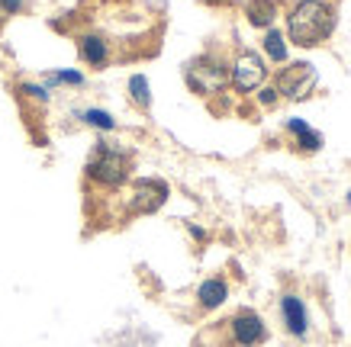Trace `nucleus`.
Returning <instances> with one entry per match:
<instances>
[{
  "label": "nucleus",
  "mask_w": 351,
  "mask_h": 347,
  "mask_svg": "<svg viewBox=\"0 0 351 347\" xmlns=\"http://www.w3.org/2000/svg\"><path fill=\"white\" fill-rule=\"evenodd\" d=\"M287 29L290 39L303 49H313V45H322L335 29V7L326 3V0H303L297 3L287 16Z\"/></svg>",
  "instance_id": "obj_1"
},
{
  "label": "nucleus",
  "mask_w": 351,
  "mask_h": 347,
  "mask_svg": "<svg viewBox=\"0 0 351 347\" xmlns=\"http://www.w3.org/2000/svg\"><path fill=\"white\" fill-rule=\"evenodd\" d=\"M84 170H87V177L94 180V183H100V187H110V190L123 187L129 180V174H132V155L123 151V148H110L100 142Z\"/></svg>",
  "instance_id": "obj_2"
},
{
  "label": "nucleus",
  "mask_w": 351,
  "mask_h": 347,
  "mask_svg": "<svg viewBox=\"0 0 351 347\" xmlns=\"http://www.w3.org/2000/svg\"><path fill=\"white\" fill-rule=\"evenodd\" d=\"M226 81H229V68L216 55H200L187 64V84H191L193 94L210 97L216 90H223Z\"/></svg>",
  "instance_id": "obj_3"
},
{
  "label": "nucleus",
  "mask_w": 351,
  "mask_h": 347,
  "mask_svg": "<svg viewBox=\"0 0 351 347\" xmlns=\"http://www.w3.org/2000/svg\"><path fill=\"white\" fill-rule=\"evenodd\" d=\"M274 87H277V94L290 97V100H303V97H309V90L316 87V68L309 62L287 64V68H280Z\"/></svg>",
  "instance_id": "obj_4"
},
{
  "label": "nucleus",
  "mask_w": 351,
  "mask_h": 347,
  "mask_svg": "<svg viewBox=\"0 0 351 347\" xmlns=\"http://www.w3.org/2000/svg\"><path fill=\"white\" fill-rule=\"evenodd\" d=\"M168 183L158 177H142L132 183V196H129V212H142V216H149V212L161 209L165 203H168Z\"/></svg>",
  "instance_id": "obj_5"
},
{
  "label": "nucleus",
  "mask_w": 351,
  "mask_h": 347,
  "mask_svg": "<svg viewBox=\"0 0 351 347\" xmlns=\"http://www.w3.org/2000/svg\"><path fill=\"white\" fill-rule=\"evenodd\" d=\"M265 62H261V55L255 52H239V58L232 62V68H229V81H232V87L239 90V94H252L255 87H261V81H265Z\"/></svg>",
  "instance_id": "obj_6"
},
{
  "label": "nucleus",
  "mask_w": 351,
  "mask_h": 347,
  "mask_svg": "<svg viewBox=\"0 0 351 347\" xmlns=\"http://www.w3.org/2000/svg\"><path fill=\"white\" fill-rule=\"evenodd\" d=\"M229 335H232V344L235 347H258L267 341V328H265V318L252 312V309H242L229 318Z\"/></svg>",
  "instance_id": "obj_7"
},
{
  "label": "nucleus",
  "mask_w": 351,
  "mask_h": 347,
  "mask_svg": "<svg viewBox=\"0 0 351 347\" xmlns=\"http://www.w3.org/2000/svg\"><path fill=\"white\" fill-rule=\"evenodd\" d=\"M280 316H284V325H287L290 335L306 337L309 318H306V305H303V299H300V296L287 293L284 299H280Z\"/></svg>",
  "instance_id": "obj_8"
},
{
  "label": "nucleus",
  "mask_w": 351,
  "mask_h": 347,
  "mask_svg": "<svg viewBox=\"0 0 351 347\" xmlns=\"http://www.w3.org/2000/svg\"><path fill=\"white\" fill-rule=\"evenodd\" d=\"M77 52L90 68H104L110 62V45L104 36H81L77 39Z\"/></svg>",
  "instance_id": "obj_9"
},
{
  "label": "nucleus",
  "mask_w": 351,
  "mask_h": 347,
  "mask_svg": "<svg viewBox=\"0 0 351 347\" xmlns=\"http://www.w3.org/2000/svg\"><path fill=\"white\" fill-rule=\"evenodd\" d=\"M226 296H229V286H226V280H219V277H210V280H203V283L197 286V303H200V309H206V312L219 309V305L226 303Z\"/></svg>",
  "instance_id": "obj_10"
},
{
  "label": "nucleus",
  "mask_w": 351,
  "mask_h": 347,
  "mask_svg": "<svg viewBox=\"0 0 351 347\" xmlns=\"http://www.w3.org/2000/svg\"><path fill=\"white\" fill-rule=\"evenodd\" d=\"M245 13H248V23L252 26H258V29H267L271 23H274V0H248V7H245Z\"/></svg>",
  "instance_id": "obj_11"
},
{
  "label": "nucleus",
  "mask_w": 351,
  "mask_h": 347,
  "mask_svg": "<svg viewBox=\"0 0 351 347\" xmlns=\"http://www.w3.org/2000/svg\"><path fill=\"white\" fill-rule=\"evenodd\" d=\"M287 129L300 138L303 151H319V148H322V136H319V132H313L303 119H287Z\"/></svg>",
  "instance_id": "obj_12"
},
{
  "label": "nucleus",
  "mask_w": 351,
  "mask_h": 347,
  "mask_svg": "<svg viewBox=\"0 0 351 347\" xmlns=\"http://www.w3.org/2000/svg\"><path fill=\"white\" fill-rule=\"evenodd\" d=\"M129 97H132V103L142 106V110L152 106V90H149V77H145V74H132V77H129Z\"/></svg>",
  "instance_id": "obj_13"
},
{
  "label": "nucleus",
  "mask_w": 351,
  "mask_h": 347,
  "mask_svg": "<svg viewBox=\"0 0 351 347\" xmlns=\"http://www.w3.org/2000/svg\"><path fill=\"white\" fill-rule=\"evenodd\" d=\"M265 55L271 62H287V42H284V36L277 29H267L265 36Z\"/></svg>",
  "instance_id": "obj_14"
},
{
  "label": "nucleus",
  "mask_w": 351,
  "mask_h": 347,
  "mask_svg": "<svg viewBox=\"0 0 351 347\" xmlns=\"http://www.w3.org/2000/svg\"><path fill=\"white\" fill-rule=\"evenodd\" d=\"M81 119H84L87 126L100 129V132H113V129H117V119H113L110 113H104V110H84Z\"/></svg>",
  "instance_id": "obj_15"
},
{
  "label": "nucleus",
  "mask_w": 351,
  "mask_h": 347,
  "mask_svg": "<svg viewBox=\"0 0 351 347\" xmlns=\"http://www.w3.org/2000/svg\"><path fill=\"white\" fill-rule=\"evenodd\" d=\"M49 84H71V87H84V74H81V71H55V74H49Z\"/></svg>",
  "instance_id": "obj_16"
},
{
  "label": "nucleus",
  "mask_w": 351,
  "mask_h": 347,
  "mask_svg": "<svg viewBox=\"0 0 351 347\" xmlns=\"http://www.w3.org/2000/svg\"><path fill=\"white\" fill-rule=\"evenodd\" d=\"M26 10V0H0V16H16Z\"/></svg>",
  "instance_id": "obj_17"
},
{
  "label": "nucleus",
  "mask_w": 351,
  "mask_h": 347,
  "mask_svg": "<svg viewBox=\"0 0 351 347\" xmlns=\"http://www.w3.org/2000/svg\"><path fill=\"white\" fill-rule=\"evenodd\" d=\"M20 90L26 97H32V100H39V103H45V100H49V90H45V87H39V84H20Z\"/></svg>",
  "instance_id": "obj_18"
},
{
  "label": "nucleus",
  "mask_w": 351,
  "mask_h": 347,
  "mask_svg": "<svg viewBox=\"0 0 351 347\" xmlns=\"http://www.w3.org/2000/svg\"><path fill=\"white\" fill-rule=\"evenodd\" d=\"M277 97H280V94H277V87H265V90L258 94V103H261V106H274Z\"/></svg>",
  "instance_id": "obj_19"
},
{
  "label": "nucleus",
  "mask_w": 351,
  "mask_h": 347,
  "mask_svg": "<svg viewBox=\"0 0 351 347\" xmlns=\"http://www.w3.org/2000/svg\"><path fill=\"white\" fill-rule=\"evenodd\" d=\"M187 231H191V235L197 238V242H206V231H203L200 225H187Z\"/></svg>",
  "instance_id": "obj_20"
}]
</instances>
